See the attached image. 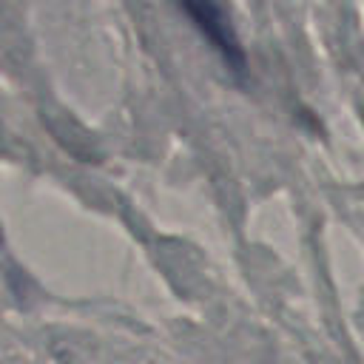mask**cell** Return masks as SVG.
<instances>
[{"label":"cell","instance_id":"1","mask_svg":"<svg viewBox=\"0 0 364 364\" xmlns=\"http://www.w3.org/2000/svg\"><path fill=\"white\" fill-rule=\"evenodd\" d=\"M176 3L185 11V17L199 28V34L219 51L225 65L236 74H245L247 57H245V48L239 43L236 28H233L228 11L222 9V3L219 0H176Z\"/></svg>","mask_w":364,"mask_h":364}]
</instances>
